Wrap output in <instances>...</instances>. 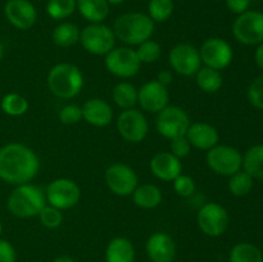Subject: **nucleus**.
Returning a JSON list of instances; mask_svg holds the SVG:
<instances>
[{"label":"nucleus","instance_id":"1","mask_svg":"<svg viewBox=\"0 0 263 262\" xmlns=\"http://www.w3.org/2000/svg\"><path fill=\"white\" fill-rule=\"evenodd\" d=\"M40 170L37 154L21 143H8L0 148V180L10 185L31 182Z\"/></svg>","mask_w":263,"mask_h":262},{"label":"nucleus","instance_id":"2","mask_svg":"<svg viewBox=\"0 0 263 262\" xmlns=\"http://www.w3.org/2000/svg\"><path fill=\"white\" fill-rule=\"evenodd\" d=\"M116 39L130 46H138L149 40L156 30V23L146 13L130 12L116 18L112 27Z\"/></svg>","mask_w":263,"mask_h":262},{"label":"nucleus","instance_id":"3","mask_svg":"<svg viewBox=\"0 0 263 262\" xmlns=\"http://www.w3.org/2000/svg\"><path fill=\"white\" fill-rule=\"evenodd\" d=\"M46 84L53 95L61 99H72L84 87V74L76 64L58 63L51 67L46 77Z\"/></svg>","mask_w":263,"mask_h":262},{"label":"nucleus","instance_id":"4","mask_svg":"<svg viewBox=\"0 0 263 262\" xmlns=\"http://www.w3.org/2000/svg\"><path fill=\"white\" fill-rule=\"evenodd\" d=\"M46 204L45 192L30 182L17 185L7 199L8 211L18 218L36 217Z\"/></svg>","mask_w":263,"mask_h":262},{"label":"nucleus","instance_id":"5","mask_svg":"<svg viewBox=\"0 0 263 262\" xmlns=\"http://www.w3.org/2000/svg\"><path fill=\"white\" fill-rule=\"evenodd\" d=\"M112 28L104 23H89L80 32V44L92 55H107L116 45Z\"/></svg>","mask_w":263,"mask_h":262},{"label":"nucleus","instance_id":"6","mask_svg":"<svg viewBox=\"0 0 263 262\" xmlns=\"http://www.w3.org/2000/svg\"><path fill=\"white\" fill-rule=\"evenodd\" d=\"M205 161L216 175L230 177L243 167V154L234 146L217 144L207 152Z\"/></svg>","mask_w":263,"mask_h":262},{"label":"nucleus","instance_id":"7","mask_svg":"<svg viewBox=\"0 0 263 262\" xmlns=\"http://www.w3.org/2000/svg\"><path fill=\"white\" fill-rule=\"evenodd\" d=\"M104 66L113 76L131 79L139 73L141 62L139 61L135 49L131 46H115L107 55H104Z\"/></svg>","mask_w":263,"mask_h":262},{"label":"nucleus","instance_id":"8","mask_svg":"<svg viewBox=\"0 0 263 262\" xmlns=\"http://www.w3.org/2000/svg\"><path fill=\"white\" fill-rule=\"evenodd\" d=\"M46 203L61 211L71 210L81 199V189L73 180L59 177L49 182L45 189Z\"/></svg>","mask_w":263,"mask_h":262},{"label":"nucleus","instance_id":"9","mask_svg":"<svg viewBox=\"0 0 263 262\" xmlns=\"http://www.w3.org/2000/svg\"><path fill=\"white\" fill-rule=\"evenodd\" d=\"M228 210L217 202H208L199 208L197 215V223L199 230L211 238L223 235L229 228Z\"/></svg>","mask_w":263,"mask_h":262},{"label":"nucleus","instance_id":"10","mask_svg":"<svg viewBox=\"0 0 263 262\" xmlns=\"http://www.w3.org/2000/svg\"><path fill=\"white\" fill-rule=\"evenodd\" d=\"M233 35L243 45H259L263 43V13L247 10L235 18Z\"/></svg>","mask_w":263,"mask_h":262},{"label":"nucleus","instance_id":"11","mask_svg":"<svg viewBox=\"0 0 263 262\" xmlns=\"http://www.w3.org/2000/svg\"><path fill=\"white\" fill-rule=\"evenodd\" d=\"M190 123L192 121L189 115L177 105H167L161 112L157 113L156 117L157 131L159 135L170 140L185 135Z\"/></svg>","mask_w":263,"mask_h":262},{"label":"nucleus","instance_id":"12","mask_svg":"<svg viewBox=\"0 0 263 262\" xmlns=\"http://www.w3.org/2000/svg\"><path fill=\"white\" fill-rule=\"evenodd\" d=\"M105 184L113 194L130 197L139 185V177L134 169L122 162H116L107 167L104 174Z\"/></svg>","mask_w":263,"mask_h":262},{"label":"nucleus","instance_id":"13","mask_svg":"<svg viewBox=\"0 0 263 262\" xmlns=\"http://www.w3.org/2000/svg\"><path fill=\"white\" fill-rule=\"evenodd\" d=\"M168 63L172 71L185 77L195 76L203 66L199 49L189 43H180L172 46L168 53Z\"/></svg>","mask_w":263,"mask_h":262},{"label":"nucleus","instance_id":"14","mask_svg":"<svg viewBox=\"0 0 263 262\" xmlns=\"http://www.w3.org/2000/svg\"><path fill=\"white\" fill-rule=\"evenodd\" d=\"M116 126L121 138L133 144L141 143L149 131V123L145 115L136 108L122 110L117 117Z\"/></svg>","mask_w":263,"mask_h":262},{"label":"nucleus","instance_id":"15","mask_svg":"<svg viewBox=\"0 0 263 262\" xmlns=\"http://www.w3.org/2000/svg\"><path fill=\"white\" fill-rule=\"evenodd\" d=\"M202 64L210 68L222 71L228 68L234 59V50L230 44L221 38H210L199 48Z\"/></svg>","mask_w":263,"mask_h":262},{"label":"nucleus","instance_id":"16","mask_svg":"<svg viewBox=\"0 0 263 262\" xmlns=\"http://www.w3.org/2000/svg\"><path fill=\"white\" fill-rule=\"evenodd\" d=\"M168 87L162 85L157 80L145 82L138 89V104L141 109L149 113H158L168 105Z\"/></svg>","mask_w":263,"mask_h":262},{"label":"nucleus","instance_id":"17","mask_svg":"<svg viewBox=\"0 0 263 262\" xmlns=\"http://www.w3.org/2000/svg\"><path fill=\"white\" fill-rule=\"evenodd\" d=\"M4 15L13 27L21 31L30 30L37 21V10L30 0H8Z\"/></svg>","mask_w":263,"mask_h":262},{"label":"nucleus","instance_id":"18","mask_svg":"<svg viewBox=\"0 0 263 262\" xmlns=\"http://www.w3.org/2000/svg\"><path fill=\"white\" fill-rule=\"evenodd\" d=\"M145 251L152 262H174L177 248L170 234L157 231L146 240Z\"/></svg>","mask_w":263,"mask_h":262},{"label":"nucleus","instance_id":"19","mask_svg":"<svg viewBox=\"0 0 263 262\" xmlns=\"http://www.w3.org/2000/svg\"><path fill=\"white\" fill-rule=\"evenodd\" d=\"M151 171L154 176L162 181H174L182 174L181 159L175 157L171 152H159L151 159Z\"/></svg>","mask_w":263,"mask_h":262},{"label":"nucleus","instance_id":"20","mask_svg":"<svg viewBox=\"0 0 263 262\" xmlns=\"http://www.w3.org/2000/svg\"><path fill=\"white\" fill-rule=\"evenodd\" d=\"M185 136L193 148L204 152H208L211 148L217 145L220 140L217 128L208 122H192Z\"/></svg>","mask_w":263,"mask_h":262},{"label":"nucleus","instance_id":"21","mask_svg":"<svg viewBox=\"0 0 263 262\" xmlns=\"http://www.w3.org/2000/svg\"><path fill=\"white\" fill-rule=\"evenodd\" d=\"M82 120L95 127H105L113 120V109L107 100L102 98H91L81 107Z\"/></svg>","mask_w":263,"mask_h":262},{"label":"nucleus","instance_id":"22","mask_svg":"<svg viewBox=\"0 0 263 262\" xmlns=\"http://www.w3.org/2000/svg\"><path fill=\"white\" fill-rule=\"evenodd\" d=\"M135 247L130 239L116 236L105 248V262H135Z\"/></svg>","mask_w":263,"mask_h":262},{"label":"nucleus","instance_id":"23","mask_svg":"<svg viewBox=\"0 0 263 262\" xmlns=\"http://www.w3.org/2000/svg\"><path fill=\"white\" fill-rule=\"evenodd\" d=\"M107 0H76V9L90 23H103L109 14Z\"/></svg>","mask_w":263,"mask_h":262},{"label":"nucleus","instance_id":"24","mask_svg":"<svg viewBox=\"0 0 263 262\" xmlns=\"http://www.w3.org/2000/svg\"><path fill=\"white\" fill-rule=\"evenodd\" d=\"M131 197H133L134 204L143 210H153L158 207L163 199L161 189L154 184L138 185Z\"/></svg>","mask_w":263,"mask_h":262},{"label":"nucleus","instance_id":"25","mask_svg":"<svg viewBox=\"0 0 263 262\" xmlns=\"http://www.w3.org/2000/svg\"><path fill=\"white\" fill-rule=\"evenodd\" d=\"M195 82L197 86L207 94H215L221 90L223 85V79L221 71L210 68V67L202 66L199 71L195 73Z\"/></svg>","mask_w":263,"mask_h":262},{"label":"nucleus","instance_id":"26","mask_svg":"<svg viewBox=\"0 0 263 262\" xmlns=\"http://www.w3.org/2000/svg\"><path fill=\"white\" fill-rule=\"evenodd\" d=\"M80 30L77 25L72 22H62L54 27L51 32L53 43L59 48H69L80 41Z\"/></svg>","mask_w":263,"mask_h":262},{"label":"nucleus","instance_id":"27","mask_svg":"<svg viewBox=\"0 0 263 262\" xmlns=\"http://www.w3.org/2000/svg\"><path fill=\"white\" fill-rule=\"evenodd\" d=\"M112 99L122 110L130 109L138 104V89L131 82L121 81L113 87Z\"/></svg>","mask_w":263,"mask_h":262},{"label":"nucleus","instance_id":"28","mask_svg":"<svg viewBox=\"0 0 263 262\" xmlns=\"http://www.w3.org/2000/svg\"><path fill=\"white\" fill-rule=\"evenodd\" d=\"M241 170L251 175L253 179L263 180V144L251 146L244 153Z\"/></svg>","mask_w":263,"mask_h":262},{"label":"nucleus","instance_id":"29","mask_svg":"<svg viewBox=\"0 0 263 262\" xmlns=\"http://www.w3.org/2000/svg\"><path fill=\"white\" fill-rule=\"evenodd\" d=\"M229 261L230 262H263V254L261 249L252 243H241L235 244L231 248L229 254Z\"/></svg>","mask_w":263,"mask_h":262},{"label":"nucleus","instance_id":"30","mask_svg":"<svg viewBox=\"0 0 263 262\" xmlns=\"http://www.w3.org/2000/svg\"><path fill=\"white\" fill-rule=\"evenodd\" d=\"M0 107L5 115L12 116V117H20L27 112L30 104L23 95L17 94V92H9L3 97Z\"/></svg>","mask_w":263,"mask_h":262},{"label":"nucleus","instance_id":"31","mask_svg":"<svg viewBox=\"0 0 263 262\" xmlns=\"http://www.w3.org/2000/svg\"><path fill=\"white\" fill-rule=\"evenodd\" d=\"M254 179L244 170L235 172L229 179V190L234 197H246L253 189Z\"/></svg>","mask_w":263,"mask_h":262},{"label":"nucleus","instance_id":"32","mask_svg":"<svg viewBox=\"0 0 263 262\" xmlns=\"http://www.w3.org/2000/svg\"><path fill=\"white\" fill-rule=\"evenodd\" d=\"M175 10L174 0H149L148 13L146 14L153 20V22H166L172 17Z\"/></svg>","mask_w":263,"mask_h":262},{"label":"nucleus","instance_id":"33","mask_svg":"<svg viewBox=\"0 0 263 262\" xmlns=\"http://www.w3.org/2000/svg\"><path fill=\"white\" fill-rule=\"evenodd\" d=\"M76 10V0H49L46 14L54 21H63L71 17Z\"/></svg>","mask_w":263,"mask_h":262},{"label":"nucleus","instance_id":"34","mask_svg":"<svg viewBox=\"0 0 263 262\" xmlns=\"http://www.w3.org/2000/svg\"><path fill=\"white\" fill-rule=\"evenodd\" d=\"M135 51L136 54H138V58L139 61L141 62V64H151L156 63V62L161 58L162 48L161 45H159V43L149 39V40L144 41L140 45H138Z\"/></svg>","mask_w":263,"mask_h":262},{"label":"nucleus","instance_id":"35","mask_svg":"<svg viewBox=\"0 0 263 262\" xmlns=\"http://www.w3.org/2000/svg\"><path fill=\"white\" fill-rule=\"evenodd\" d=\"M37 217L40 220L41 225L46 229H50V230L59 228L62 222H63V213H62V211L50 204H46L41 210V212L39 213Z\"/></svg>","mask_w":263,"mask_h":262},{"label":"nucleus","instance_id":"36","mask_svg":"<svg viewBox=\"0 0 263 262\" xmlns=\"http://www.w3.org/2000/svg\"><path fill=\"white\" fill-rule=\"evenodd\" d=\"M174 184V190L179 197L189 198L195 193V181L193 177L187 176V175L180 174L176 179L172 181Z\"/></svg>","mask_w":263,"mask_h":262},{"label":"nucleus","instance_id":"37","mask_svg":"<svg viewBox=\"0 0 263 262\" xmlns=\"http://www.w3.org/2000/svg\"><path fill=\"white\" fill-rule=\"evenodd\" d=\"M58 118L61 123L67 126L76 125L82 120L81 107L76 104H66L61 108L58 113Z\"/></svg>","mask_w":263,"mask_h":262},{"label":"nucleus","instance_id":"38","mask_svg":"<svg viewBox=\"0 0 263 262\" xmlns=\"http://www.w3.org/2000/svg\"><path fill=\"white\" fill-rule=\"evenodd\" d=\"M247 97L254 108L263 110V73L254 79L249 85Z\"/></svg>","mask_w":263,"mask_h":262},{"label":"nucleus","instance_id":"39","mask_svg":"<svg viewBox=\"0 0 263 262\" xmlns=\"http://www.w3.org/2000/svg\"><path fill=\"white\" fill-rule=\"evenodd\" d=\"M192 144L189 143V140H187V138L185 135L172 139L171 144H170V152L180 159L189 156L190 152H192Z\"/></svg>","mask_w":263,"mask_h":262},{"label":"nucleus","instance_id":"40","mask_svg":"<svg viewBox=\"0 0 263 262\" xmlns=\"http://www.w3.org/2000/svg\"><path fill=\"white\" fill-rule=\"evenodd\" d=\"M17 251L10 241L0 238V262H15Z\"/></svg>","mask_w":263,"mask_h":262},{"label":"nucleus","instance_id":"41","mask_svg":"<svg viewBox=\"0 0 263 262\" xmlns=\"http://www.w3.org/2000/svg\"><path fill=\"white\" fill-rule=\"evenodd\" d=\"M226 7L233 14H241V13L249 10L251 0H225Z\"/></svg>","mask_w":263,"mask_h":262},{"label":"nucleus","instance_id":"42","mask_svg":"<svg viewBox=\"0 0 263 262\" xmlns=\"http://www.w3.org/2000/svg\"><path fill=\"white\" fill-rule=\"evenodd\" d=\"M157 81L161 82L162 85L168 87V85L172 84L174 81V73L170 69H164V71H161L158 74H157Z\"/></svg>","mask_w":263,"mask_h":262},{"label":"nucleus","instance_id":"43","mask_svg":"<svg viewBox=\"0 0 263 262\" xmlns=\"http://www.w3.org/2000/svg\"><path fill=\"white\" fill-rule=\"evenodd\" d=\"M254 61L256 64L263 71V43L257 45L256 51H254Z\"/></svg>","mask_w":263,"mask_h":262},{"label":"nucleus","instance_id":"44","mask_svg":"<svg viewBox=\"0 0 263 262\" xmlns=\"http://www.w3.org/2000/svg\"><path fill=\"white\" fill-rule=\"evenodd\" d=\"M53 262H74L73 258L69 256H66V254H63V256H58L55 259H54Z\"/></svg>","mask_w":263,"mask_h":262},{"label":"nucleus","instance_id":"45","mask_svg":"<svg viewBox=\"0 0 263 262\" xmlns=\"http://www.w3.org/2000/svg\"><path fill=\"white\" fill-rule=\"evenodd\" d=\"M107 2L109 5H120L123 2H126V0H107Z\"/></svg>","mask_w":263,"mask_h":262},{"label":"nucleus","instance_id":"46","mask_svg":"<svg viewBox=\"0 0 263 262\" xmlns=\"http://www.w3.org/2000/svg\"><path fill=\"white\" fill-rule=\"evenodd\" d=\"M3 57H4V45H3V43L0 41V61L3 59Z\"/></svg>","mask_w":263,"mask_h":262},{"label":"nucleus","instance_id":"47","mask_svg":"<svg viewBox=\"0 0 263 262\" xmlns=\"http://www.w3.org/2000/svg\"><path fill=\"white\" fill-rule=\"evenodd\" d=\"M2 234H3V223L0 221V238H2Z\"/></svg>","mask_w":263,"mask_h":262}]
</instances>
